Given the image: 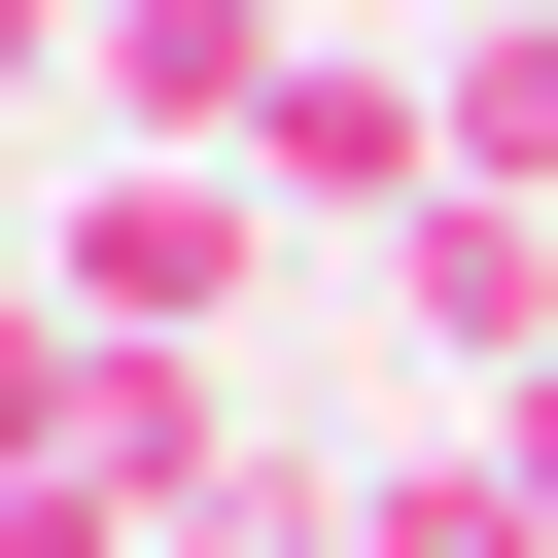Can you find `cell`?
Wrapping results in <instances>:
<instances>
[{
  "label": "cell",
  "instance_id": "6da1fadb",
  "mask_svg": "<svg viewBox=\"0 0 558 558\" xmlns=\"http://www.w3.org/2000/svg\"><path fill=\"white\" fill-rule=\"evenodd\" d=\"M35 279H70L105 349H244V279H279V174H209V140H105V174L35 209Z\"/></svg>",
  "mask_w": 558,
  "mask_h": 558
},
{
  "label": "cell",
  "instance_id": "7a4b0ae2",
  "mask_svg": "<svg viewBox=\"0 0 558 558\" xmlns=\"http://www.w3.org/2000/svg\"><path fill=\"white\" fill-rule=\"evenodd\" d=\"M244 174H279V244H384V209L453 174V105H418V35H279V105H244Z\"/></svg>",
  "mask_w": 558,
  "mask_h": 558
},
{
  "label": "cell",
  "instance_id": "3957f363",
  "mask_svg": "<svg viewBox=\"0 0 558 558\" xmlns=\"http://www.w3.org/2000/svg\"><path fill=\"white\" fill-rule=\"evenodd\" d=\"M384 349H418V384H558V209H523V174H418V209H384Z\"/></svg>",
  "mask_w": 558,
  "mask_h": 558
},
{
  "label": "cell",
  "instance_id": "277c9868",
  "mask_svg": "<svg viewBox=\"0 0 558 558\" xmlns=\"http://www.w3.org/2000/svg\"><path fill=\"white\" fill-rule=\"evenodd\" d=\"M279 35H314V0H105V140H209V174H244Z\"/></svg>",
  "mask_w": 558,
  "mask_h": 558
},
{
  "label": "cell",
  "instance_id": "5b68a950",
  "mask_svg": "<svg viewBox=\"0 0 558 558\" xmlns=\"http://www.w3.org/2000/svg\"><path fill=\"white\" fill-rule=\"evenodd\" d=\"M349 558H558V523H523L488 418H453V453H349Z\"/></svg>",
  "mask_w": 558,
  "mask_h": 558
},
{
  "label": "cell",
  "instance_id": "8992f818",
  "mask_svg": "<svg viewBox=\"0 0 558 558\" xmlns=\"http://www.w3.org/2000/svg\"><path fill=\"white\" fill-rule=\"evenodd\" d=\"M35 105H105V0H0V140H35Z\"/></svg>",
  "mask_w": 558,
  "mask_h": 558
},
{
  "label": "cell",
  "instance_id": "52a82bcc",
  "mask_svg": "<svg viewBox=\"0 0 558 558\" xmlns=\"http://www.w3.org/2000/svg\"><path fill=\"white\" fill-rule=\"evenodd\" d=\"M0 558H174V523H140V488H0Z\"/></svg>",
  "mask_w": 558,
  "mask_h": 558
},
{
  "label": "cell",
  "instance_id": "ba28073f",
  "mask_svg": "<svg viewBox=\"0 0 558 558\" xmlns=\"http://www.w3.org/2000/svg\"><path fill=\"white\" fill-rule=\"evenodd\" d=\"M488 488H523V523H558V384H488Z\"/></svg>",
  "mask_w": 558,
  "mask_h": 558
},
{
  "label": "cell",
  "instance_id": "9c48e42d",
  "mask_svg": "<svg viewBox=\"0 0 558 558\" xmlns=\"http://www.w3.org/2000/svg\"><path fill=\"white\" fill-rule=\"evenodd\" d=\"M0 279H35V244H0Z\"/></svg>",
  "mask_w": 558,
  "mask_h": 558
}]
</instances>
